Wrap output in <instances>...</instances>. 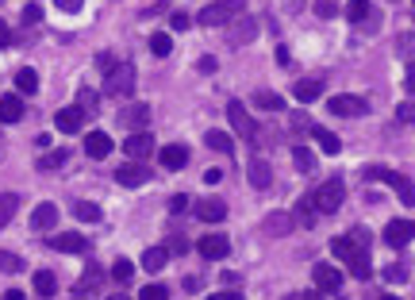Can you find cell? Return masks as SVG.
Segmentation results:
<instances>
[{"mask_svg":"<svg viewBox=\"0 0 415 300\" xmlns=\"http://www.w3.org/2000/svg\"><path fill=\"white\" fill-rule=\"evenodd\" d=\"M246 12V0H216V4H204L196 16L200 27H227L235 16Z\"/></svg>","mask_w":415,"mask_h":300,"instance_id":"cell-1","label":"cell"},{"mask_svg":"<svg viewBox=\"0 0 415 300\" xmlns=\"http://www.w3.org/2000/svg\"><path fill=\"white\" fill-rule=\"evenodd\" d=\"M316 212H323V216H334V212L342 208V200H346V185L334 177V181H327V185H319L316 189Z\"/></svg>","mask_w":415,"mask_h":300,"instance_id":"cell-2","label":"cell"},{"mask_svg":"<svg viewBox=\"0 0 415 300\" xmlns=\"http://www.w3.org/2000/svg\"><path fill=\"white\" fill-rule=\"evenodd\" d=\"M131 89H135V66H131V62H116V69L104 74V92H112V97H127Z\"/></svg>","mask_w":415,"mask_h":300,"instance_id":"cell-3","label":"cell"},{"mask_svg":"<svg viewBox=\"0 0 415 300\" xmlns=\"http://www.w3.org/2000/svg\"><path fill=\"white\" fill-rule=\"evenodd\" d=\"M196 250H200V258H208V262H223L231 254V239L227 235H204L196 242Z\"/></svg>","mask_w":415,"mask_h":300,"instance_id":"cell-4","label":"cell"},{"mask_svg":"<svg viewBox=\"0 0 415 300\" xmlns=\"http://www.w3.org/2000/svg\"><path fill=\"white\" fill-rule=\"evenodd\" d=\"M381 239L389 242V247H407V242L415 239V224L412 219H389L381 231Z\"/></svg>","mask_w":415,"mask_h":300,"instance_id":"cell-5","label":"cell"},{"mask_svg":"<svg viewBox=\"0 0 415 300\" xmlns=\"http://www.w3.org/2000/svg\"><path fill=\"white\" fill-rule=\"evenodd\" d=\"M227 119H231V127L242 135V139H250V142L257 139V127H254V119L246 116V108H242V100H231V104H227Z\"/></svg>","mask_w":415,"mask_h":300,"instance_id":"cell-6","label":"cell"},{"mask_svg":"<svg viewBox=\"0 0 415 300\" xmlns=\"http://www.w3.org/2000/svg\"><path fill=\"white\" fill-rule=\"evenodd\" d=\"M124 150H127V158H131V162H142V158L154 154V139H150L146 131H135V135H127Z\"/></svg>","mask_w":415,"mask_h":300,"instance_id":"cell-7","label":"cell"},{"mask_svg":"<svg viewBox=\"0 0 415 300\" xmlns=\"http://www.w3.org/2000/svg\"><path fill=\"white\" fill-rule=\"evenodd\" d=\"M327 108H331L334 116H366L369 104L362 97H331L327 100Z\"/></svg>","mask_w":415,"mask_h":300,"instance_id":"cell-8","label":"cell"},{"mask_svg":"<svg viewBox=\"0 0 415 300\" xmlns=\"http://www.w3.org/2000/svg\"><path fill=\"white\" fill-rule=\"evenodd\" d=\"M116 181H119V185H127V189H139V185H146V181H150V169L142 166V162H127V166H119V169H116Z\"/></svg>","mask_w":415,"mask_h":300,"instance_id":"cell-9","label":"cell"},{"mask_svg":"<svg viewBox=\"0 0 415 300\" xmlns=\"http://www.w3.org/2000/svg\"><path fill=\"white\" fill-rule=\"evenodd\" d=\"M312 277H316V289L319 292H339L342 289V274L334 266H327V262H319V266L312 269Z\"/></svg>","mask_w":415,"mask_h":300,"instance_id":"cell-10","label":"cell"},{"mask_svg":"<svg viewBox=\"0 0 415 300\" xmlns=\"http://www.w3.org/2000/svg\"><path fill=\"white\" fill-rule=\"evenodd\" d=\"M50 247L62 250V254H89V239H85V235H74V231L54 235V239H50Z\"/></svg>","mask_w":415,"mask_h":300,"instance_id":"cell-11","label":"cell"},{"mask_svg":"<svg viewBox=\"0 0 415 300\" xmlns=\"http://www.w3.org/2000/svg\"><path fill=\"white\" fill-rule=\"evenodd\" d=\"M119 124L131 127V131H146V124H150V108H146V104H127V108L119 112Z\"/></svg>","mask_w":415,"mask_h":300,"instance_id":"cell-12","label":"cell"},{"mask_svg":"<svg viewBox=\"0 0 415 300\" xmlns=\"http://www.w3.org/2000/svg\"><path fill=\"white\" fill-rule=\"evenodd\" d=\"M85 154H89V158H108L112 154V135L108 131H89L85 135Z\"/></svg>","mask_w":415,"mask_h":300,"instance_id":"cell-13","label":"cell"},{"mask_svg":"<svg viewBox=\"0 0 415 300\" xmlns=\"http://www.w3.org/2000/svg\"><path fill=\"white\" fill-rule=\"evenodd\" d=\"M196 216L204 219V224H219V219H227V204H223L219 197L196 200Z\"/></svg>","mask_w":415,"mask_h":300,"instance_id":"cell-14","label":"cell"},{"mask_svg":"<svg viewBox=\"0 0 415 300\" xmlns=\"http://www.w3.org/2000/svg\"><path fill=\"white\" fill-rule=\"evenodd\" d=\"M81 124H85V112L77 108V104H74V108H62L58 116H54V127H58L62 135H77V131H81Z\"/></svg>","mask_w":415,"mask_h":300,"instance_id":"cell-15","label":"cell"},{"mask_svg":"<svg viewBox=\"0 0 415 300\" xmlns=\"http://www.w3.org/2000/svg\"><path fill=\"white\" fill-rule=\"evenodd\" d=\"M381 181H389V185H392V192H396V197H400V204H407V208H412V204H415V185L407 181L404 174H392V169H389V174H384Z\"/></svg>","mask_w":415,"mask_h":300,"instance_id":"cell-16","label":"cell"},{"mask_svg":"<svg viewBox=\"0 0 415 300\" xmlns=\"http://www.w3.org/2000/svg\"><path fill=\"white\" fill-rule=\"evenodd\" d=\"M54 224H58V208H54L50 200H42L39 208L31 212V227L35 231H54Z\"/></svg>","mask_w":415,"mask_h":300,"instance_id":"cell-17","label":"cell"},{"mask_svg":"<svg viewBox=\"0 0 415 300\" xmlns=\"http://www.w3.org/2000/svg\"><path fill=\"white\" fill-rule=\"evenodd\" d=\"M100 281H104V274H100L96 266H89V269H85V277L77 281V289H74V300H92V292L100 289Z\"/></svg>","mask_w":415,"mask_h":300,"instance_id":"cell-18","label":"cell"},{"mask_svg":"<svg viewBox=\"0 0 415 300\" xmlns=\"http://www.w3.org/2000/svg\"><path fill=\"white\" fill-rule=\"evenodd\" d=\"M250 185H254V189H269V185H273V169H269V162L266 158H250Z\"/></svg>","mask_w":415,"mask_h":300,"instance_id":"cell-19","label":"cell"},{"mask_svg":"<svg viewBox=\"0 0 415 300\" xmlns=\"http://www.w3.org/2000/svg\"><path fill=\"white\" fill-rule=\"evenodd\" d=\"M342 262H350V274L373 277V266H369V250H366V247H350V254H346Z\"/></svg>","mask_w":415,"mask_h":300,"instance_id":"cell-20","label":"cell"},{"mask_svg":"<svg viewBox=\"0 0 415 300\" xmlns=\"http://www.w3.org/2000/svg\"><path fill=\"white\" fill-rule=\"evenodd\" d=\"M162 166H166V169H185V166H189V147H181V142L162 147Z\"/></svg>","mask_w":415,"mask_h":300,"instance_id":"cell-21","label":"cell"},{"mask_svg":"<svg viewBox=\"0 0 415 300\" xmlns=\"http://www.w3.org/2000/svg\"><path fill=\"white\" fill-rule=\"evenodd\" d=\"M307 131H312V139H316L319 147H323L327 154H331V158H334V154H342V139H339L334 131H327V127H319V124H312Z\"/></svg>","mask_w":415,"mask_h":300,"instance_id":"cell-22","label":"cell"},{"mask_svg":"<svg viewBox=\"0 0 415 300\" xmlns=\"http://www.w3.org/2000/svg\"><path fill=\"white\" fill-rule=\"evenodd\" d=\"M0 119H4V124H19V119H24V100H19V92H8V97L0 100Z\"/></svg>","mask_w":415,"mask_h":300,"instance_id":"cell-23","label":"cell"},{"mask_svg":"<svg viewBox=\"0 0 415 300\" xmlns=\"http://www.w3.org/2000/svg\"><path fill=\"white\" fill-rule=\"evenodd\" d=\"M292 92H296V100L312 104V100H319V92H323V81H319V77H300V81L292 85Z\"/></svg>","mask_w":415,"mask_h":300,"instance_id":"cell-24","label":"cell"},{"mask_svg":"<svg viewBox=\"0 0 415 300\" xmlns=\"http://www.w3.org/2000/svg\"><path fill=\"white\" fill-rule=\"evenodd\" d=\"M292 224H296V216H292V212H273V216L266 219V235H289Z\"/></svg>","mask_w":415,"mask_h":300,"instance_id":"cell-25","label":"cell"},{"mask_svg":"<svg viewBox=\"0 0 415 300\" xmlns=\"http://www.w3.org/2000/svg\"><path fill=\"white\" fill-rule=\"evenodd\" d=\"M166 262H169V250L166 247H150L146 254H142V269H146V274H158Z\"/></svg>","mask_w":415,"mask_h":300,"instance_id":"cell-26","label":"cell"},{"mask_svg":"<svg viewBox=\"0 0 415 300\" xmlns=\"http://www.w3.org/2000/svg\"><path fill=\"white\" fill-rule=\"evenodd\" d=\"M16 212H19V197H16V192H0V231L12 224Z\"/></svg>","mask_w":415,"mask_h":300,"instance_id":"cell-27","label":"cell"},{"mask_svg":"<svg viewBox=\"0 0 415 300\" xmlns=\"http://www.w3.org/2000/svg\"><path fill=\"white\" fill-rule=\"evenodd\" d=\"M16 89L24 92V97H31V92H39V74H35L31 66H24V69H19V74H16Z\"/></svg>","mask_w":415,"mask_h":300,"instance_id":"cell-28","label":"cell"},{"mask_svg":"<svg viewBox=\"0 0 415 300\" xmlns=\"http://www.w3.org/2000/svg\"><path fill=\"white\" fill-rule=\"evenodd\" d=\"M254 108H262V112H281L285 108V97H277V92H254Z\"/></svg>","mask_w":415,"mask_h":300,"instance_id":"cell-29","label":"cell"},{"mask_svg":"<svg viewBox=\"0 0 415 300\" xmlns=\"http://www.w3.org/2000/svg\"><path fill=\"white\" fill-rule=\"evenodd\" d=\"M35 292H39V297H54V292H58V277L50 274V269H39V274H35Z\"/></svg>","mask_w":415,"mask_h":300,"instance_id":"cell-30","label":"cell"},{"mask_svg":"<svg viewBox=\"0 0 415 300\" xmlns=\"http://www.w3.org/2000/svg\"><path fill=\"white\" fill-rule=\"evenodd\" d=\"M204 142H208L212 150H219V154H231V150H235V139H231L227 131H208Z\"/></svg>","mask_w":415,"mask_h":300,"instance_id":"cell-31","label":"cell"},{"mask_svg":"<svg viewBox=\"0 0 415 300\" xmlns=\"http://www.w3.org/2000/svg\"><path fill=\"white\" fill-rule=\"evenodd\" d=\"M292 162H296L300 174H316V154H312V150L296 147V150H292Z\"/></svg>","mask_w":415,"mask_h":300,"instance_id":"cell-32","label":"cell"},{"mask_svg":"<svg viewBox=\"0 0 415 300\" xmlns=\"http://www.w3.org/2000/svg\"><path fill=\"white\" fill-rule=\"evenodd\" d=\"M74 216L85 219V224H96V219H100V204H92V200H77Z\"/></svg>","mask_w":415,"mask_h":300,"instance_id":"cell-33","label":"cell"},{"mask_svg":"<svg viewBox=\"0 0 415 300\" xmlns=\"http://www.w3.org/2000/svg\"><path fill=\"white\" fill-rule=\"evenodd\" d=\"M0 269L4 274H24V258L12 254V250H0Z\"/></svg>","mask_w":415,"mask_h":300,"instance_id":"cell-34","label":"cell"},{"mask_svg":"<svg viewBox=\"0 0 415 300\" xmlns=\"http://www.w3.org/2000/svg\"><path fill=\"white\" fill-rule=\"evenodd\" d=\"M296 212H300V224H304V227L316 224V200H312V197H300Z\"/></svg>","mask_w":415,"mask_h":300,"instance_id":"cell-35","label":"cell"},{"mask_svg":"<svg viewBox=\"0 0 415 300\" xmlns=\"http://www.w3.org/2000/svg\"><path fill=\"white\" fill-rule=\"evenodd\" d=\"M66 158H69V150H50V154L39 158V169H58V166H66Z\"/></svg>","mask_w":415,"mask_h":300,"instance_id":"cell-36","label":"cell"},{"mask_svg":"<svg viewBox=\"0 0 415 300\" xmlns=\"http://www.w3.org/2000/svg\"><path fill=\"white\" fill-rule=\"evenodd\" d=\"M150 50L158 54V58H166L169 50H173V39H169L166 31H158V35H150Z\"/></svg>","mask_w":415,"mask_h":300,"instance_id":"cell-37","label":"cell"},{"mask_svg":"<svg viewBox=\"0 0 415 300\" xmlns=\"http://www.w3.org/2000/svg\"><path fill=\"white\" fill-rule=\"evenodd\" d=\"M112 277H116L119 285H131V277H135V266H131V262H127V258H119L116 266H112Z\"/></svg>","mask_w":415,"mask_h":300,"instance_id":"cell-38","label":"cell"},{"mask_svg":"<svg viewBox=\"0 0 415 300\" xmlns=\"http://www.w3.org/2000/svg\"><path fill=\"white\" fill-rule=\"evenodd\" d=\"M139 300H169V289L166 285H142Z\"/></svg>","mask_w":415,"mask_h":300,"instance_id":"cell-39","label":"cell"},{"mask_svg":"<svg viewBox=\"0 0 415 300\" xmlns=\"http://www.w3.org/2000/svg\"><path fill=\"white\" fill-rule=\"evenodd\" d=\"M346 16L354 19V24H357V19H366V16H369V0H350V4H346Z\"/></svg>","mask_w":415,"mask_h":300,"instance_id":"cell-40","label":"cell"},{"mask_svg":"<svg viewBox=\"0 0 415 300\" xmlns=\"http://www.w3.org/2000/svg\"><path fill=\"white\" fill-rule=\"evenodd\" d=\"M96 104H100L96 92H92V89H81V97H77V108H81L85 116H89V112H96Z\"/></svg>","mask_w":415,"mask_h":300,"instance_id":"cell-41","label":"cell"},{"mask_svg":"<svg viewBox=\"0 0 415 300\" xmlns=\"http://www.w3.org/2000/svg\"><path fill=\"white\" fill-rule=\"evenodd\" d=\"M239 27H242V31H231V42H246V39H254V35H257L254 19H246V24H239Z\"/></svg>","mask_w":415,"mask_h":300,"instance_id":"cell-42","label":"cell"},{"mask_svg":"<svg viewBox=\"0 0 415 300\" xmlns=\"http://www.w3.org/2000/svg\"><path fill=\"white\" fill-rule=\"evenodd\" d=\"M334 12H339V4H334V0H316V16L319 19H331Z\"/></svg>","mask_w":415,"mask_h":300,"instance_id":"cell-43","label":"cell"},{"mask_svg":"<svg viewBox=\"0 0 415 300\" xmlns=\"http://www.w3.org/2000/svg\"><path fill=\"white\" fill-rule=\"evenodd\" d=\"M396 116L404 119V124H412V127H415V100H404V104L396 108Z\"/></svg>","mask_w":415,"mask_h":300,"instance_id":"cell-44","label":"cell"},{"mask_svg":"<svg viewBox=\"0 0 415 300\" xmlns=\"http://www.w3.org/2000/svg\"><path fill=\"white\" fill-rule=\"evenodd\" d=\"M381 277H384V281H392V285H400V281H407V269L404 266H389Z\"/></svg>","mask_w":415,"mask_h":300,"instance_id":"cell-45","label":"cell"},{"mask_svg":"<svg viewBox=\"0 0 415 300\" xmlns=\"http://www.w3.org/2000/svg\"><path fill=\"white\" fill-rule=\"evenodd\" d=\"M116 54H108V50H104V54H96V69H100V74H108V69H116Z\"/></svg>","mask_w":415,"mask_h":300,"instance_id":"cell-46","label":"cell"},{"mask_svg":"<svg viewBox=\"0 0 415 300\" xmlns=\"http://www.w3.org/2000/svg\"><path fill=\"white\" fill-rule=\"evenodd\" d=\"M189 24H192V19L185 16V12H173V19H169V27H173V31H189Z\"/></svg>","mask_w":415,"mask_h":300,"instance_id":"cell-47","label":"cell"},{"mask_svg":"<svg viewBox=\"0 0 415 300\" xmlns=\"http://www.w3.org/2000/svg\"><path fill=\"white\" fill-rule=\"evenodd\" d=\"M54 4H58L62 12H69V16H74V12H81V8H85V0H54Z\"/></svg>","mask_w":415,"mask_h":300,"instance_id":"cell-48","label":"cell"},{"mask_svg":"<svg viewBox=\"0 0 415 300\" xmlns=\"http://www.w3.org/2000/svg\"><path fill=\"white\" fill-rule=\"evenodd\" d=\"M39 19H42V8H39V4H27V8H24V24H39Z\"/></svg>","mask_w":415,"mask_h":300,"instance_id":"cell-49","label":"cell"},{"mask_svg":"<svg viewBox=\"0 0 415 300\" xmlns=\"http://www.w3.org/2000/svg\"><path fill=\"white\" fill-rule=\"evenodd\" d=\"M216 66H219V62L212 58V54H204V58L196 62V69H200V74H216Z\"/></svg>","mask_w":415,"mask_h":300,"instance_id":"cell-50","label":"cell"},{"mask_svg":"<svg viewBox=\"0 0 415 300\" xmlns=\"http://www.w3.org/2000/svg\"><path fill=\"white\" fill-rule=\"evenodd\" d=\"M189 208V197H185V192H177L173 200H169V212H185Z\"/></svg>","mask_w":415,"mask_h":300,"instance_id":"cell-51","label":"cell"},{"mask_svg":"<svg viewBox=\"0 0 415 300\" xmlns=\"http://www.w3.org/2000/svg\"><path fill=\"white\" fill-rule=\"evenodd\" d=\"M285 300H323V292H292V297H285Z\"/></svg>","mask_w":415,"mask_h":300,"instance_id":"cell-52","label":"cell"},{"mask_svg":"<svg viewBox=\"0 0 415 300\" xmlns=\"http://www.w3.org/2000/svg\"><path fill=\"white\" fill-rule=\"evenodd\" d=\"M166 250H169V254H185V250H189V242H185V239H173Z\"/></svg>","mask_w":415,"mask_h":300,"instance_id":"cell-53","label":"cell"},{"mask_svg":"<svg viewBox=\"0 0 415 300\" xmlns=\"http://www.w3.org/2000/svg\"><path fill=\"white\" fill-rule=\"evenodd\" d=\"M8 42H12V31H8V24L0 19V47H8Z\"/></svg>","mask_w":415,"mask_h":300,"instance_id":"cell-54","label":"cell"},{"mask_svg":"<svg viewBox=\"0 0 415 300\" xmlns=\"http://www.w3.org/2000/svg\"><path fill=\"white\" fill-rule=\"evenodd\" d=\"M204 181H208V185H219V181H223V174H219V169H208Z\"/></svg>","mask_w":415,"mask_h":300,"instance_id":"cell-55","label":"cell"},{"mask_svg":"<svg viewBox=\"0 0 415 300\" xmlns=\"http://www.w3.org/2000/svg\"><path fill=\"white\" fill-rule=\"evenodd\" d=\"M208 300H242L239 292H216V297H208Z\"/></svg>","mask_w":415,"mask_h":300,"instance_id":"cell-56","label":"cell"},{"mask_svg":"<svg viewBox=\"0 0 415 300\" xmlns=\"http://www.w3.org/2000/svg\"><path fill=\"white\" fill-rule=\"evenodd\" d=\"M0 300H24V292H19V289H8V292H4Z\"/></svg>","mask_w":415,"mask_h":300,"instance_id":"cell-57","label":"cell"},{"mask_svg":"<svg viewBox=\"0 0 415 300\" xmlns=\"http://www.w3.org/2000/svg\"><path fill=\"white\" fill-rule=\"evenodd\" d=\"M407 89L415 92V66H407Z\"/></svg>","mask_w":415,"mask_h":300,"instance_id":"cell-58","label":"cell"},{"mask_svg":"<svg viewBox=\"0 0 415 300\" xmlns=\"http://www.w3.org/2000/svg\"><path fill=\"white\" fill-rule=\"evenodd\" d=\"M108 300H131V297H127V292H116V297H108Z\"/></svg>","mask_w":415,"mask_h":300,"instance_id":"cell-59","label":"cell"},{"mask_svg":"<svg viewBox=\"0 0 415 300\" xmlns=\"http://www.w3.org/2000/svg\"><path fill=\"white\" fill-rule=\"evenodd\" d=\"M381 300H396V297H381Z\"/></svg>","mask_w":415,"mask_h":300,"instance_id":"cell-60","label":"cell"}]
</instances>
